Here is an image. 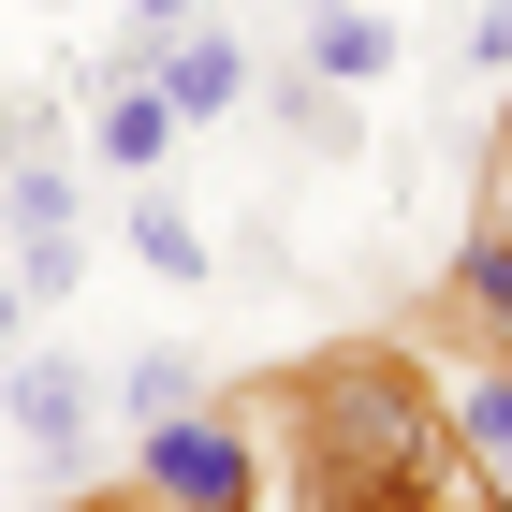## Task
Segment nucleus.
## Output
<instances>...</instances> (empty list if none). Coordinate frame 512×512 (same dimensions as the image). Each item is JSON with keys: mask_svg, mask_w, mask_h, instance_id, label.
Masks as SVG:
<instances>
[{"mask_svg": "<svg viewBox=\"0 0 512 512\" xmlns=\"http://www.w3.org/2000/svg\"><path fill=\"white\" fill-rule=\"evenodd\" d=\"M439 395L410 366L352 352V366H308V498H395V483L439 469Z\"/></svg>", "mask_w": 512, "mask_h": 512, "instance_id": "f257e3e1", "label": "nucleus"}, {"mask_svg": "<svg viewBox=\"0 0 512 512\" xmlns=\"http://www.w3.org/2000/svg\"><path fill=\"white\" fill-rule=\"evenodd\" d=\"M0 410H15V439L44 454V483H74L88 469V439H103V366L88 352H0Z\"/></svg>", "mask_w": 512, "mask_h": 512, "instance_id": "f03ea898", "label": "nucleus"}, {"mask_svg": "<svg viewBox=\"0 0 512 512\" xmlns=\"http://www.w3.org/2000/svg\"><path fill=\"white\" fill-rule=\"evenodd\" d=\"M249 439L220 425V410H176V425H132V498L161 512H249Z\"/></svg>", "mask_w": 512, "mask_h": 512, "instance_id": "7ed1b4c3", "label": "nucleus"}, {"mask_svg": "<svg viewBox=\"0 0 512 512\" xmlns=\"http://www.w3.org/2000/svg\"><path fill=\"white\" fill-rule=\"evenodd\" d=\"M147 88H161V103H176L191 132H220V118H235V103H249L264 74H249V44H235V30H205V15H191V30H176V44L147 59Z\"/></svg>", "mask_w": 512, "mask_h": 512, "instance_id": "20e7f679", "label": "nucleus"}, {"mask_svg": "<svg viewBox=\"0 0 512 512\" xmlns=\"http://www.w3.org/2000/svg\"><path fill=\"white\" fill-rule=\"evenodd\" d=\"M176 132H191V118H176L147 74H103V88H88V161H103V176H161Z\"/></svg>", "mask_w": 512, "mask_h": 512, "instance_id": "39448f33", "label": "nucleus"}, {"mask_svg": "<svg viewBox=\"0 0 512 512\" xmlns=\"http://www.w3.org/2000/svg\"><path fill=\"white\" fill-rule=\"evenodd\" d=\"M0 235H15V249H30V235H88V147L0 161Z\"/></svg>", "mask_w": 512, "mask_h": 512, "instance_id": "423d86ee", "label": "nucleus"}, {"mask_svg": "<svg viewBox=\"0 0 512 512\" xmlns=\"http://www.w3.org/2000/svg\"><path fill=\"white\" fill-rule=\"evenodd\" d=\"M103 395H118V425H176V410H205V395H220V366H205L191 337H147Z\"/></svg>", "mask_w": 512, "mask_h": 512, "instance_id": "0eeeda50", "label": "nucleus"}, {"mask_svg": "<svg viewBox=\"0 0 512 512\" xmlns=\"http://www.w3.org/2000/svg\"><path fill=\"white\" fill-rule=\"evenodd\" d=\"M132 264H147V278H220V235H205L161 176H132Z\"/></svg>", "mask_w": 512, "mask_h": 512, "instance_id": "6e6552de", "label": "nucleus"}, {"mask_svg": "<svg viewBox=\"0 0 512 512\" xmlns=\"http://www.w3.org/2000/svg\"><path fill=\"white\" fill-rule=\"evenodd\" d=\"M308 74H322V88H366V74H395V15H366V0L308 15Z\"/></svg>", "mask_w": 512, "mask_h": 512, "instance_id": "1a4fd4ad", "label": "nucleus"}, {"mask_svg": "<svg viewBox=\"0 0 512 512\" xmlns=\"http://www.w3.org/2000/svg\"><path fill=\"white\" fill-rule=\"evenodd\" d=\"M249 103H278V132H293V147H322V161L366 147V132H352V88H322V74H278V88H249Z\"/></svg>", "mask_w": 512, "mask_h": 512, "instance_id": "9d476101", "label": "nucleus"}, {"mask_svg": "<svg viewBox=\"0 0 512 512\" xmlns=\"http://www.w3.org/2000/svg\"><path fill=\"white\" fill-rule=\"evenodd\" d=\"M15 293H30V322L74 308V293H88V235H30V249H15Z\"/></svg>", "mask_w": 512, "mask_h": 512, "instance_id": "9b49d317", "label": "nucleus"}, {"mask_svg": "<svg viewBox=\"0 0 512 512\" xmlns=\"http://www.w3.org/2000/svg\"><path fill=\"white\" fill-rule=\"evenodd\" d=\"M469 74H512V0H483V15H469Z\"/></svg>", "mask_w": 512, "mask_h": 512, "instance_id": "f8f14e48", "label": "nucleus"}, {"mask_svg": "<svg viewBox=\"0 0 512 512\" xmlns=\"http://www.w3.org/2000/svg\"><path fill=\"white\" fill-rule=\"evenodd\" d=\"M15 337H30V293H15V264H0V352H15Z\"/></svg>", "mask_w": 512, "mask_h": 512, "instance_id": "ddd939ff", "label": "nucleus"}, {"mask_svg": "<svg viewBox=\"0 0 512 512\" xmlns=\"http://www.w3.org/2000/svg\"><path fill=\"white\" fill-rule=\"evenodd\" d=\"M293 15H337V0H293Z\"/></svg>", "mask_w": 512, "mask_h": 512, "instance_id": "4468645a", "label": "nucleus"}, {"mask_svg": "<svg viewBox=\"0 0 512 512\" xmlns=\"http://www.w3.org/2000/svg\"><path fill=\"white\" fill-rule=\"evenodd\" d=\"M498 498H512V454H498Z\"/></svg>", "mask_w": 512, "mask_h": 512, "instance_id": "2eb2a0df", "label": "nucleus"}, {"mask_svg": "<svg viewBox=\"0 0 512 512\" xmlns=\"http://www.w3.org/2000/svg\"><path fill=\"white\" fill-rule=\"evenodd\" d=\"M498 235H512V205H498Z\"/></svg>", "mask_w": 512, "mask_h": 512, "instance_id": "dca6fc26", "label": "nucleus"}, {"mask_svg": "<svg viewBox=\"0 0 512 512\" xmlns=\"http://www.w3.org/2000/svg\"><path fill=\"white\" fill-rule=\"evenodd\" d=\"M147 512H161V498H147Z\"/></svg>", "mask_w": 512, "mask_h": 512, "instance_id": "f3484780", "label": "nucleus"}]
</instances>
